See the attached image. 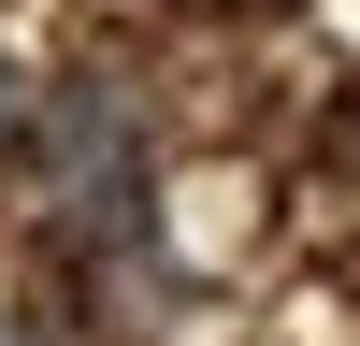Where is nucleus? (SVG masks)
<instances>
[{
  "label": "nucleus",
  "mask_w": 360,
  "mask_h": 346,
  "mask_svg": "<svg viewBox=\"0 0 360 346\" xmlns=\"http://www.w3.org/2000/svg\"><path fill=\"white\" fill-rule=\"evenodd\" d=\"M15 130H29V72L0 58V144H15Z\"/></svg>",
  "instance_id": "f03ea898"
},
{
  "label": "nucleus",
  "mask_w": 360,
  "mask_h": 346,
  "mask_svg": "<svg viewBox=\"0 0 360 346\" xmlns=\"http://www.w3.org/2000/svg\"><path fill=\"white\" fill-rule=\"evenodd\" d=\"M130 159H144L130 86H115V72H58V101H44V173H58V202H72L86 231L130 217Z\"/></svg>",
  "instance_id": "f257e3e1"
}]
</instances>
